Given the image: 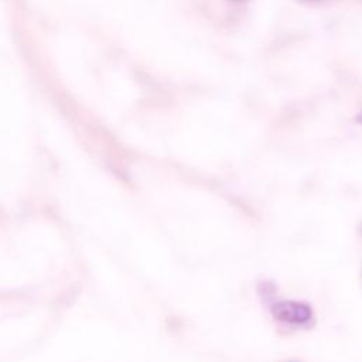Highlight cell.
Masks as SVG:
<instances>
[{
    "instance_id": "cell-1",
    "label": "cell",
    "mask_w": 362,
    "mask_h": 362,
    "mask_svg": "<svg viewBox=\"0 0 362 362\" xmlns=\"http://www.w3.org/2000/svg\"><path fill=\"white\" fill-rule=\"evenodd\" d=\"M272 314L277 321L296 327H304L313 321V308L296 300L276 301L272 305Z\"/></svg>"
},
{
    "instance_id": "cell-2",
    "label": "cell",
    "mask_w": 362,
    "mask_h": 362,
    "mask_svg": "<svg viewBox=\"0 0 362 362\" xmlns=\"http://www.w3.org/2000/svg\"><path fill=\"white\" fill-rule=\"evenodd\" d=\"M356 122H359V123H362V112L356 116Z\"/></svg>"
}]
</instances>
